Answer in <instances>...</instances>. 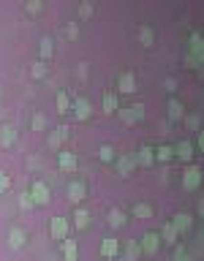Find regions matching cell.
<instances>
[{"label": "cell", "instance_id": "1", "mask_svg": "<svg viewBox=\"0 0 204 261\" xmlns=\"http://www.w3.org/2000/svg\"><path fill=\"white\" fill-rule=\"evenodd\" d=\"M188 63H191V65L204 63V38L199 33L191 35V55H188Z\"/></svg>", "mask_w": 204, "mask_h": 261}, {"label": "cell", "instance_id": "2", "mask_svg": "<svg viewBox=\"0 0 204 261\" xmlns=\"http://www.w3.org/2000/svg\"><path fill=\"white\" fill-rule=\"evenodd\" d=\"M65 234H68V221H65V218H52V223H49V237L65 242Z\"/></svg>", "mask_w": 204, "mask_h": 261}, {"label": "cell", "instance_id": "3", "mask_svg": "<svg viewBox=\"0 0 204 261\" xmlns=\"http://www.w3.org/2000/svg\"><path fill=\"white\" fill-rule=\"evenodd\" d=\"M30 196H33L35 204H47V202H49V188L44 185L41 180H35L33 188H30Z\"/></svg>", "mask_w": 204, "mask_h": 261}, {"label": "cell", "instance_id": "4", "mask_svg": "<svg viewBox=\"0 0 204 261\" xmlns=\"http://www.w3.org/2000/svg\"><path fill=\"white\" fill-rule=\"evenodd\" d=\"M158 242H161V234H155V232H147L145 237H142V250L152 256V253L158 250Z\"/></svg>", "mask_w": 204, "mask_h": 261}, {"label": "cell", "instance_id": "5", "mask_svg": "<svg viewBox=\"0 0 204 261\" xmlns=\"http://www.w3.org/2000/svg\"><path fill=\"white\" fill-rule=\"evenodd\" d=\"M68 199H71V204H79L82 199H85V182L82 180H74L68 185Z\"/></svg>", "mask_w": 204, "mask_h": 261}, {"label": "cell", "instance_id": "6", "mask_svg": "<svg viewBox=\"0 0 204 261\" xmlns=\"http://www.w3.org/2000/svg\"><path fill=\"white\" fill-rule=\"evenodd\" d=\"M199 182H202V172H199L196 166H193V169H188V172H185V180H182L185 191H193V188H199Z\"/></svg>", "mask_w": 204, "mask_h": 261}, {"label": "cell", "instance_id": "7", "mask_svg": "<svg viewBox=\"0 0 204 261\" xmlns=\"http://www.w3.org/2000/svg\"><path fill=\"white\" fill-rule=\"evenodd\" d=\"M117 87H120V93H134V90H136L134 71H125V74L120 76V82H117Z\"/></svg>", "mask_w": 204, "mask_h": 261}, {"label": "cell", "instance_id": "8", "mask_svg": "<svg viewBox=\"0 0 204 261\" xmlns=\"http://www.w3.org/2000/svg\"><path fill=\"white\" fill-rule=\"evenodd\" d=\"M101 256H106V259H117L120 256V245H117V239H104V245H101Z\"/></svg>", "mask_w": 204, "mask_h": 261}, {"label": "cell", "instance_id": "9", "mask_svg": "<svg viewBox=\"0 0 204 261\" xmlns=\"http://www.w3.org/2000/svg\"><path fill=\"white\" fill-rule=\"evenodd\" d=\"M17 142V131L11 125H3L0 128V147H11Z\"/></svg>", "mask_w": 204, "mask_h": 261}, {"label": "cell", "instance_id": "10", "mask_svg": "<svg viewBox=\"0 0 204 261\" xmlns=\"http://www.w3.org/2000/svg\"><path fill=\"white\" fill-rule=\"evenodd\" d=\"M74 112L79 120H87L90 117V101L87 98H74Z\"/></svg>", "mask_w": 204, "mask_h": 261}, {"label": "cell", "instance_id": "11", "mask_svg": "<svg viewBox=\"0 0 204 261\" xmlns=\"http://www.w3.org/2000/svg\"><path fill=\"white\" fill-rule=\"evenodd\" d=\"M172 223H175L177 234H180V232H191V226H193V218H191L188 212H182V215H177V218H175Z\"/></svg>", "mask_w": 204, "mask_h": 261}, {"label": "cell", "instance_id": "12", "mask_svg": "<svg viewBox=\"0 0 204 261\" xmlns=\"http://www.w3.org/2000/svg\"><path fill=\"white\" fill-rule=\"evenodd\" d=\"M65 139H68V128L60 125V128H55V131H52V136L47 139V145H49V147H58L60 142H65Z\"/></svg>", "mask_w": 204, "mask_h": 261}, {"label": "cell", "instance_id": "13", "mask_svg": "<svg viewBox=\"0 0 204 261\" xmlns=\"http://www.w3.org/2000/svg\"><path fill=\"white\" fill-rule=\"evenodd\" d=\"M139 253H142V245L136 242V239H128V242H125V261H136Z\"/></svg>", "mask_w": 204, "mask_h": 261}, {"label": "cell", "instance_id": "14", "mask_svg": "<svg viewBox=\"0 0 204 261\" xmlns=\"http://www.w3.org/2000/svg\"><path fill=\"white\" fill-rule=\"evenodd\" d=\"M8 242H11V248H14V250H19V248L25 245V232H22L19 226H14V229H11V234H8Z\"/></svg>", "mask_w": 204, "mask_h": 261}, {"label": "cell", "instance_id": "15", "mask_svg": "<svg viewBox=\"0 0 204 261\" xmlns=\"http://www.w3.org/2000/svg\"><path fill=\"white\" fill-rule=\"evenodd\" d=\"M60 169H63V172H74L76 169V155L74 152H60Z\"/></svg>", "mask_w": 204, "mask_h": 261}, {"label": "cell", "instance_id": "16", "mask_svg": "<svg viewBox=\"0 0 204 261\" xmlns=\"http://www.w3.org/2000/svg\"><path fill=\"white\" fill-rule=\"evenodd\" d=\"M76 256H79V250H76V242L65 239V242H63V259H65V261H76Z\"/></svg>", "mask_w": 204, "mask_h": 261}, {"label": "cell", "instance_id": "17", "mask_svg": "<svg viewBox=\"0 0 204 261\" xmlns=\"http://www.w3.org/2000/svg\"><path fill=\"white\" fill-rule=\"evenodd\" d=\"M177 158H180V161H191V158H193L191 142H180V145H177Z\"/></svg>", "mask_w": 204, "mask_h": 261}, {"label": "cell", "instance_id": "18", "mask_svg": "<svg viewBox=\"0 0 204 261\" xmlns=\"http://www.w3.org/2000/svg\"><path fill=\"white\" fill-rule=\"evenodd\" d=\"M104 112H109V115H112V112H117V95L112 93V90H106V93H104Z\"/></svg>", "mask_w": 204, "mask_h": 261}, {"label": "cell", "instance_id": "19", "mask_svg": "<svg viewBox=\"0 0 204 261\" xmlns=\"http://www.w3.org/2000/svg\"><path fill=\"white\" fill-rule=\"evenodd\" d=\"M109 226H115V229L125 226V215H122L120 209H112V212H109Z\"/></svg>", "mask_w": 204, "mask_h": 261}, {"label": "cell", "instance_id": "20", "mask_svg": "<svg viewBox=\"0 0 204 261\" xmlns=\"http://www.w3.org/2000/svg\"><path fill=\"white\" fill-rule=\"evenodd\" d=\"M120 117H122L125 122H136V120L142 117V109H139V106H134V109H122Z\"/></svg>", "mask_w": 204, "mask_h": 261}, {"label": "cell", "instance_id": "21", "mask_svg": "<svg viewBox=\"0 0 204 261\" xmlns=\"http://www.w3.org/2000/svg\"><path fill=\"white\" fill-rule=\"evenodd\" d=\"M136 163H142V166H150V163H152V150H150V147H142L139 155H136Z\"/></svg>", "mask_w": 204, "mask_h": 261}, {"label": "cell", "instance_id": "22", "mask_svg": "<svg viewBox=\"0 0 204 261\" xmlns=\"http://www.w3.org/2000/svg\"><path fill=\"white\" fill-rule=\"evenodd\" d=\"M87 209H76V215H74V223H76V229H87Z\"/></svg>", "mask_w": 204, "mask_h": 261}, {"label": "cell", "instance_id": "23", "mask_svg": "<svg viewBox=\"0 0 204 261\" xmlns=\"http://www.w3.org/2000/svg\"><path fill=\"white\" fill-rule=\"evenodd\" d=\"M177 237H180V234H177L175 223H166V226H163V239H166V242H177Z\"/></svg>", "mask_w": 204, "mask_h": 261}, {"label": "cell", "instance_id": "24", "mask_svg": "<svg viewBox=\"0 0 204 261\" xmlns=\"http://www.w3.org/2000/svg\"><path fill=\"white\" fill-rule=\"evenodd\" d=\"M134 163H136V158L125 155V158H120V161H117V166H120V172H122V174H128L131 169H134Z\"/></svg>", "mask_w": 204, "mask_h": 261}, {"label": "cell", "instance_id": "25", "mask_svg": "<svg viewBox=\"0 0 204 261\" xmlns=\"http://www.w3.org/2000/svg\"><path fill=\"white\" fill-rule=\"evenodd\" d=\"M52 52H55V44H52V38H41V58L47 60Z\"/></svg>", "mask_w": 204, "mask_h": 261}, {"label": "cell", "instance_id": "26", "mask_svg": "<svg viewBox=\"0 0 204 261\" xmlns=\"http://www.w3.org/2000/svg\"><path fill=\"white\" fill-rule=\"evenodd\" d=\"M134 215H136V218H150L152 207H150V204H134Z\"/></svg>", "mask_w": 204, "mask_h": 261}, {"label": "cell", "instance_id": "27", "mask_svg": "<svg viewBox=\"0 0 204 261\" xmlns=\"http://www.w3.org/2000/svg\"><path fill=\"white\" fill-rule=\"evenodd\" d=\"M182 115H185V112H182V104H180V101H172V104H169V117H172V120H180Z\"/></svg>", "mask_w": 204, "mask_h": 261}, {"label": "cell", "instance_id": "28", "mask_svg": "<svg viewBox=\"0 0 204 261\" xmlns=\"http://www.w3.org/2000/svg\"><path fill=\"white\" fill-rule=\"evenodd\" d=\"M155 158H158L161 163L172 161V147H166V145H163V147H158V150H155Z\"/></svg>", "mask_w": 204, "mask_h": 261}, {"label": "cell", "instance_id": "29", "mask_svg": "<svg viewBox=\"0 0 204 261\" xmlns=\"http://www.w3.org/2000/svg\"><path fill=\"white\" fill-rule=\"evenodd\" d=\"M98 155H101V161H104V163H112V161H115V150H112L109 145H104V147H101V150H98Z\"/></svg>", "mask_w": 204, "mask_h": 261}, {"label": "cell", "instance_id": "30", "mask_svg": "<svg viewBox=\"0 0 204 261\" xmlns=\"http://www.w3.org/2000/svg\"><path fill=\"white\" fill-rule=\"evenodd\" d=\"M33 196H30V193L28 191H25V193H19V207H22V209H30V207H33Z\"/></svg>", "mask_w": 204, "mask_h": 261}, {"label": "cell", "instance_id": "31", "mask_svg": "<svg viewBox=\"0 0 204 261\" xmlns=\"http://www.w3.org/2000/svg\"><path fill=\"white\" fill-rule=\"evenodd\" d=\"M139 38H142V44H145V47H152V30L150 28H142L139 30Z\"/></svg>", "mask_w": 204, "mask_h": 261}, {"label": "cell", "instance_id": "32", "mask_svg": "<svg viewBox=\"0 0 204 261\" xmlns=\"http://www.w3.org/2000/svg\"><path fill=\"white\" fill-rule=\"evenodd\" d=\"M44 128H47V117H44V115H35V117H33V131H44Z\"/></svg>", "mask_w": 204, "mask_h": 261}, {"label": "cell", "instance_id": "33", "mask_svg": "<svg viewBox=\"0 0 204 261\" xmlns=\"http://www.w3.org/2000/svg\"><path fill=\"white\" fill-rule=\"evenodd\" d=\"M68 106H71L68 95H65V93H60V95H58V109H60V112H68Z\"/></svg>", "mask_w": 204, "mask_h": 261}, {"label": "cell", "instance_id": "34", "mask_svg": "<svg viewBox=\"0 0 204 261\" xmlns=\"http://www.w3.org/2000/svg\"><path fill=\"white\" fill-rule=\"evenodd\" d=\"M8 188H11V180H8L6 172H0V193H6Z\"/></svg>", "mask_w": 204, "mask_h": 261}, {"label": "cell", "instance_id": "35", "mask_svg": "<svg viewBox=\"0 0 204 261\" xmlns=\"http://www.w3.org/2000/svg\"><path fill=\"white\" fill-rule=\"evenodd\" d=\"M175 261H191V259H188V253H185V248H180V245L175 248Z\"/></svg>", "mask_w": 204, "mask_h": 261}, {"label": "cell", "instance_id": "36", "mask_svg": "<svg viewBox=\"0 0 204 261\" xmlns=\"http://www.w3.org/2000/svg\"><path fill=\"white\" fill-rule=\"evenodd\" d=\"M33 76H38V79L44 76V63H41V60H38V63H33Z\"/></svg>", "mask_w": 204, "mask_h": 261}, {"label": "cell", "instance_id": "37", "mask_svg": "<svg viewBox=\"0 0 204 261\" xmlns=\"http://www.w3.org/2000/svg\"><path fill=\"white\" fill-rule=\"evenodd\" d=\"M79 14H82V17H90V14H93V6H90V3H82V6H79Z\"/></svg>", "mask_w": 204, "mask_h": 261}, {"label": "cell", "instance_id": "38", "mask_svg": "<svg viewBox=\"0 0 204 261\" xmlns=\"http://www.w3.org/2000/svg\"><path fill=\"white\" fill-rule=\"evenodd\" d=\"M65 35H68V38H76V35H79V28H76V25H68V28H65Z\"/></svg>", "mask_w": 204, "mask_h": 261}, {"label": "cell", "instance_id": "39", "mask_svg": "<svg viewBox=\"0 0 204 261\" xmlns=\"http://www.w3.org/2000/svg\"><path fill=\"white\" fill-rule=\"evenodd\" d=\"M41 11V3H30L28 6V14H38Z\"/></svg>", "mask_w": 204, "mask_h": 261}, {"label": "cell", "instance_id": "40", "mask_svg": "<svg viewBox=\"0 0 204 261\" xmlns=\"http://www.w3.org/2000/svg\"><path fill=\"white\" fill-rule=\"evenodd\" d=\"M199 147L204 150V131H199Z\"/></svg>", "mask_w": 204, "mask_h": 261}]
</instances>
